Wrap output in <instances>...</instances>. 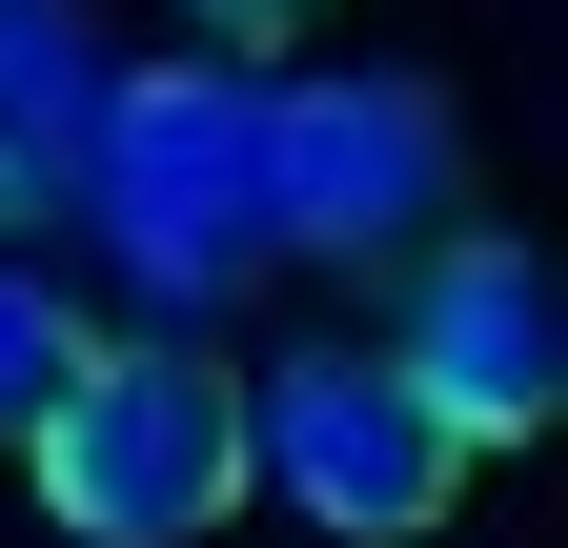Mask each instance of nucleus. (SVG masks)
Masks as SVG:
<instances>
[{
  "label": "nucleus",
  "mask_w": 568,
  "mask_h": 548,
  "mask_svg": "<svg viewBox=\"0 0 568 548\" xmlns=\"http://www.w3.org/2000/svg\"><path fill=\"white\" fill-rule=\"evenodd\" d=\"M102 224V264L142 285V325H183L203 346V305H244V264H264V61H102V122H82V183H61Z\"/></svg>",
  "instance_id": "1"
},
{
  "label": "nucleus",
  "mask_w": 568,
  "mask_h": 548,
  "mask_svg": "<svg viewBox=\"0 0 568 548\" xmlns=\"http://www.w3.org/2000/svg\"><path fill=\"white\" fill-rule=\"evenodd\" d=\"M61 548H203L264 467H244V366L183 346V325H142V346H82V386H61V427L21 447Z\"/></svg>",
  "instance_id": "2"
},
{
  "label": "nucleus",
  "mask_w": 568,
  "mask_h": 548,
  "mask_svg": "<svg viewBox=\"0 0 568 548\" xmlns=\"http://www.w3.org/2000/svg\"><path fill=\"white\" fill-rule=\"evenodd\" d=\"M467 224V102L366 61V82H264V244L305 264H426Z\"/></svg>",
  "instance_id": "3"
},
{
  "label": "nucleus",
  "mask_w": 568,
  "mask_h": 548,
  "mask_svg": "<svg viewBox=\"0 0 568 548\" xmlns=\"http://www.w3.org/2000/svg\"><path fill=\"white\" fill-rule=\"evenodd\" d=\"M244 467H264L305 528H345V548H426L447 488H467L447 427L386 386V346H284V366L244 386Z\"/></svg>",
  "instance_id": "4"
},
{
  "label": "nucleus",
  "mask_w": 568,
  "mask_h": 548,
  "mask_svg": "<svg viewBox=\"0 0 568 548\" xmlns=\"http://www.w3.org/2000/svg\"><path fill=\"white\" fill-rule=\"evenodd\" d=\"M386 386L447 427V467H487V447H528L548 406H568V346H548V264L508 244V224H447L406 264V346H386Z\"/></svg>",
  "instance_id": "5"
},
{
  "label": "nucleus",
  "mask_w": 568,
  "mask_h": 548,
  "mask_svg": "<svg viewBox=\"0 0 568 548\" xmlns=\"http://www.w3.org/2000/svg\"><path fill=\"white\" fill-rule=\"evenodd\" d=\"M82 122H102V21L82 0H0V183H21V224L82 183Z\"/></svg>",
  "instance_id": "6"
},
{
  "label": "nucleus",
  "mask_w": 568,
  "mask_h": 548,
  "mask_svg": "<svg viewBox=\"0 0 568 548\" xmlns=\"http://www.w3.org/2000/svg\"><path fill=\"white\" fill-rule=\"evenodd\" d=\"M82 346H102V325H82V285H61L41 244H0V447H41V427H61Z\"/></svg>",
  "instance_id": "7"
},
{
  "label": "nucleus",
  "mask_w": 568,
  "mask_h": 548,
  "mask_svg": "<svg viewBox=\"0 0 568 548\" xmlns=\"http://www.w3.org/2000/svg\"><path fill=\"white\" fill-rule=\"evenodd\" d=\"M183 21H203V61H264V41H305L325 0H183Z\"/></svg>",
  "instance_id": "8"
},
{
  "label": "nucleus",
  "mask_w": 568,
  "mask_h": 548,
  "mask_svg": "<svg viewBox=\"0 0 568 548\" xmlns=\"http://www.w3.org/2000/svg\"><path fill=\"white\" fill-rule=\"evenodd\" d=\"M0 244H21V183H0Z\"/></svg>",
  "instance_id": "9"
}]
</instances>
